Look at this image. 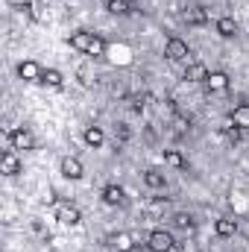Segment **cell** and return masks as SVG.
Returning a JSON list of instances; mask_svg holds the SVG:
<instances>
[{
	"label": "cell",
	"mask_w": 249,
	"mask_h": 252,
	"mask_svg": "<svg viewBox=\"0 0 249 252\" xmlns=\"http://www.w3.org/2000/svg\"><path fill=\"white\" fill-rule=\"evenodd\" d=\"M173 247H176V244H173V235L164 232V229H156V232H150V238H147V250L150 252H170Z\"/></svg>",
	"instance_id": "6da1fadb"
},
{
	"label": "cell",
	"mask_w": 249,
	"mask_h": 252,
	"mask_svg": "<svg viewBox=\"0 0 249 252\" xmlns=\"http://www.w3.org/2000/svg\"><path fill=\"white\" fill-rule=\"evenodd\" d=\"M12 150H35V135L30 129H9Z\"/></svg>",
	"instance_id": "7a4b0ae2"
},
{
	"label": "cell",
	"mask_w": 249,
	"mask_h": 252,
	"mask_svg": "<svg viewBox=\"0 0 249 252\" xmlns=\"http://www.w3.org/2000/svg\"><path fill=\"white\" fill-rule=\"evenodd\" d=\"M56 220H59L62 226H76V223L82 220V214H79L76 205H70V202H59V205H56Z\"/></svg>",
	"instance_id": "3957f363"
},
{
	"label": "cell",
	"mask_w": 249,
	"mask_h": 252,
	"mask_svg": "<svg viewBox=\"0 0 249 252\" xmlns=\"http://www.w3.org/2000/svg\"><path fill=\"white\" fill-rule=\"evenodd\" d=\"M164 56L170 59V62H182L190 56V50H187V44L182 38H167V44H164Z\"/></svg>",
	"instance_id": "277c9868"
},
{
	"label": "cell",
	"mask_w": 249,
	"mask_h": 252,
	"mask_svg": "<svg viewBox=\"0 0 249 252\" xmlns=\"http://www.w3.org/2000/svg\"><path fill=\"white\" fill-rule=\"evenodd\" d=\"M41 73H44V67L38 62H32V59H27V62L18 64V76H21L24 82H41Z\"/></svg>",
	"instance_id": "5b68a950"
},
{
	"label": "cell",
	"mask_w": 249,
	"mask_h": 252,
	"mask_svg": "<svg viewBox=\"0 0 249 252\" xmlns=\"http://www.w3.org/2000/svg\"><path fill=\"white\" fill-rule=\"evenodd\" d=\"M205 85H208L211 94H223V91H229V73H223V70H211L208 79H205Z\"/></svg>",
	"instance_id": "8992f818"
},
{
	"label": "cell",
	"mask_w": 249,
	"mask_h": 252,
	"mask_svg": "<svg viewBox=\"0 0 249 252\" xmlns=\"http://www.w3.org/2000/svg\"><path fill=\"white\" fill-rule=\"evenodd\" d=\"M94 38H97L94 32H85V30H82V32H73L67 41H70V47H73V50H79V53H85V56H88V50H91Z\"/></svg>",
	"instance_id": "52a82bcc"
},
{
	"label": "cell",
	"mask_w": 249,
	"mask_h": 252,
	"mask_svg": "<svg viewBox=\"0 0 249 252\" xmlns=\"http://www.w3.org/2000/svg\"><path fill=\"white\" fill-rule=\"evenodd\" d=\"M0 173H3V176H18V173H21V161H18V156H15L12 150H6V153L0 156Z\"/></svg>",
	"instance_id": "ba28073f"
},
{
	"label": "cell",
	"mask_w": 249,
	"mask_h": 252,
	"mask_svg": "<svg viewBox=\"0 0 249 252\" xmlns=\"http://www.w3.org/2000/svg\"><path fill=\"white\" fill-rule=\"evenodd\" d=\"M82 173H85V167H82V161L79 158H73V156H67V158H62V176L64 179H82Z\"/></svg>",
	"instance_id": "9c48e42d"
},
{
	"label": "cell",
	"mask_w": 249,
	"mask_h": 252,
	"mask_svg": "<svg viewBox=\"0 0 249 252\" xmlns=\"http://www.w3.org/2000/svg\"><path fill=\"white\" fill-rule=\"evenodd\" d=\"M185 21L190 24V27L208 24V9H205V6H190V9H185Z\"/></svg>",
	"instance_id": "30bf717a"
},
{
	"label": "cell",
	"mask_w": 249,
	"mask_h": 252,
	"mask_svg": "<svg viewBox=\"0 0 249 252\" xmlns=\"http://www.w3.org/2000/svg\"><path fill=\"white\" fill-rule=\"evenodd\" d=\"M103 202H106V205H124L126 202L124 188H121V185H106V188H103Z\"/></svg>",
	"instance_id": "8fae6325"
},
{
	"label": "cell",
	"mask_w": 249,
	"mask_h": 252,
	"mask_svg": "<svg viewBox=\"0 0 249 252\" xmlns=\"http://www.w3.org/2000/svg\"><path fill=\"white\" fill-rule=\"evenodd\" d=\"M185 79L187 82H205V79H208V67L202 62H190L185 67Z\"/></svg>",
	"instance_id": "7c38bea8"
},
{
	"label": "cell",
	"mask_w": 249,
	"mask_h": 252,
	"mask_svg": "<svg viewBox=\"0 0 249 252\" xmlns=\"http://www.w3.org/2000/svg\"><path fill=\"white\" fill-rule=\"evenodd\" d=\"M82 138H85V144H88L91 150H100V147L106 144V135H103V129H100V126H88Z\"/></svg>",
	"instance_id": "4fadbf2b"
},
{
	"label": "cell",
	"mask_w": 249,
	"mask_h": 252,
	"mask_svg": "<svg viewBox=\"0 0 249 252\" xmlns=\"http://www.w3.org/2000/svg\"><path fill=\"white\" fill-rule=\"evenodd\" d=\"M229 118H232V124H235V126H241V129L247 132V129H249V103H244V106H235Z\"/></svg>",
	"instance_id": "5bb4252c"
},
{
	"label": "cell",
	"mask_w": 249,
	"mask_h": 252,
	"mask_svg": "<svg viewBox=\"0 0 249 252\" xmlns=\"http://www.w3.org/2000/svg\"><path fill=\"white\" fill-rule=\"evenodd\" d=\"M214 229H217L220 238H232V235L238 232V220H232V217H220V220L214 223Z\"/></svg>",
	"instance_id": "9a60e30c"
},
{
	"label": "cell",
	"mask_w": 249,
	"mask_h": 252,
	"mask_svg": "<svg viewBox=\"0 0 249 252\" xmlns=\"http://www.w3.org/2000/svg\"><path fill=\"white\" fill-rule=\"evenodd\" d=\"M217 32H220L223 38H232V35L238 32V21H235V18H229V15H223V18L217 21Z\"/></svg>",
	"instance_id": "2e32d148"
},
{
	"label": "cell",
	"mask_w": 249,
	"mask_h": 252,
	"mask_svg": "<svg viewBox=\"0 0 249 252\" xmlns=\"http://www.w3.org/2000/svg\"><path fill=\"white\" fill-rule=\"evenodd\" d=\"M64 76L56 70V67H44V73H41V85H50V88H62Z\"/></svg>",
	"instance_id": "e0dca14e"
},
{
	"label": "cell",
	"mask_w": 249,
	"mask_h": 252,
	"mask_svg": "<svg viewBox=\"0 0 249 252\" xmlns=\"http://www.w3.org/2000/svg\"><path fill=\"white\" fill-rule=\"evenodd\" d=\"M144 182H147V188H153V190H161L167 185L164 173H158V170H147V173H144Z\"/></svg>",
	"instance_id": "ac0fdd59"
},
{
	"label": "cell",
	"mask_w": 249,
	"mask_h": 252,
	"mask_svg": "<svg viewBox=\"0 0 249 252\" xmlns=\"http://www.w3.org/2000/svg\"><path fill=\"white\" fill-rule=\"evenodd\" d=\"M164 161H167L170 167H179V170H185L187 167V158L179 153V150H167V153H164Z\"/></svg>",
	"instance_id": "d6986e66"
},
{
	"label": "cell",
	"mask_w": 249,
	"mask_h": 252,
	"mask_svg": "<svg viewBox=\"0 0 249 252\" xmlns=\"http://www.w3.org/2000/svg\"><path fill=\"white\" fill-rule=\"evenodd\" d=\"M112 247H118L121 252H132V238L126 235V232H118V235H112Z\"/></svg>",
	"instance_id": "ffe728a7"
},
{
	"label": "cell",
	"mask_w": 249,
	"mask_h": 252,
	"mask_svg": "<svg viewBox=\"0 0 249 252\" xmlns=\"http://www.w3.org/2000/svg\"><path fill=\"white\" fill-rule=\"evenodd\" d=\"M106 9H109L112 15H129V12H132V3H126V0H109Z\"/></svg>",
	"instance_id": "44dd1931"
},
{
	"label": "cell",
	"mask_w": 249,
	"mask_h": 252,
	"mask_svg": "<svg viewBox=\"0 0 249 252\" xmlns=\"http://www.w3.org/2000/svg\"><path fill=\"white\" fill-rule=\"evenodd\" d=\"M241 135H244V129H241V126H235V124L223 126V138H226L229 144H241Z\"/></svg>",
	"instance_id": "7402d4cb"
},
{
	"label": "cell",
	"mask_w": 249,
	"mask_h": 252,
	"mask_svg": "<svg viewBox=\"0 0 249 252\" xmlns=\"http://www.w3.org/2000/svg\"><path fill=\"white\" fill-rule=\"evenodd\" d=\"M173 226H176V229H185V232H193L196 223H193L190 214H176V217H173Z\"/></svg>",
	"instance_id": "603a6c76"
},
{
	"label": "cell",
	"mask_w": 249,
	"mask_h": 252,
	"mask_svg": "<svg viewBox=\"0 0 249 252\" xmlns=\"http://www.w3.org/2000/svg\"><path fill=\"white\" fill-rule=\"evenodd\" d=\"M173 126H176V135H185L187 129H190V118H185V115H179V112H176V121H173Z\"/></svg>",
	"instance_id": "cb8c5ba5"
},
{
	"label": "cell",
	"mask_w": 249,
	"mask_h": 252,
	"mask_svg": "<svg viewBox=\"0 0 249 252\" xmlns=\"http://www.w3.org/2000/svg\"><path fill=\"white\" fill-rule=\"evenodd\" d=\"M9 6H12L15 12H24V15L32 12V3H30V0H9Z\"/></svg>",
	"instance_id": "d4e9b609"
},
{
	"label": "cell",
	"mask_w": 249,
	"mask_h": 252,
	"mask_svg": "<svg viewBox=\"0 0 249 252\" xmlns=\"http://www.w3.org/2000/svg\"><path fill=\"white\" fill-rule=\"evenodd\" d=\"M115 138H118L121 144H126V141L132 138V132H129V126H126V124H118V126H115Z\"/></svg>",
	"instance_id": "484cf974"
},
{
	"label": "cell",
	"mask_w": 249,
	"mask_h": 252,
	"mask_svg": "<svg viewBox=\"0 0 249 252\" xmlns=\"http://www.w3.org/2000/svg\"><path fill=\"white\" fill-rule=\"evenodd\" d=\"M144 100H147V97H141V94H138V97H132V112H144V106H147Z\"/></svg>",
	"instance_id": "4316f807"
},
{
	"label": "cell",
	"mask_w": 249,
	"mask_h": 252,
	"mask_svg": "<svg viewBox=\"0 0 249 252\" xmlns=\"http://www.w3.org/2000/svg\"><path fill=\"white\" fill-rule=\"evenodd\" d=\"M126 3H135V0H126Z\"/></svg>",
	"instance_id": "83f0119b"
}]
</instances>
